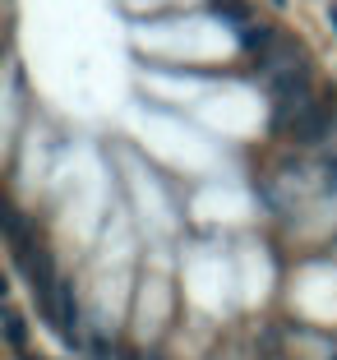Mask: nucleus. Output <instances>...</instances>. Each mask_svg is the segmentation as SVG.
Here are the masks:
<instances>
[{"mask_svg": "<svg viewBox=\"0 0 337 360\" xmlns=\"http://www.w3.org/2000/svg\"><path fill=\"white\" fill-rule=\"evenodd\" d=\"M333 134V106H319V102H300L291 111V139L300 143H319V139Z\"/></svg>", "mask_w": 337, "mask_h": 360, "instance_id": "nucleus-1", "label": "nucleus"}, {"mask_svg": "<svg viewBox=\"0 0 337 360\" xmlns=\"http://www.w3.org/2000/svg\"><path fill=\"white\" fill-rule=\"evenodd\" d=\"M23 338H28V328H23V314H5V342H10L14 351H23Z\"/></svg>", "mask_w": 337, "mask_h": 360, "instance_id": "nucleus-2", "label": "nucleus"}, {"mask_svg": "<svg viewBox=\"0 0 337 360\" xmlns=\"http://www.w3.org/2000/svg\"><path fill=\"white\" fill-rule=\"evenodd\" d=\"M273 37H268V28H245V46H268Z\"/></svg>", "mask_w": 337, "mask_h": 360, "instance_id": "nucleus-3", "label": "nucleus"}, {"mask_svg": "<svg viewBox=\"0 0 337 360\" xmlns=\"http://www.w3.org/2000/svg\"><path fill=\"white\" fill-rule=\"evenodd\" d=\"M333 23H337V10H333Z\"/></svg>", "mask_w": 337, "mask_h": 360, "instance_id": "nucleus-4", "label": "nucleus"}, {"mask_svg": "<svg viewBox=\"0 0 337 360\" xmlns=\"http://www.w3.org/2000/svg\"><path fill=\"white\" fill-rule=\"evenodd\" d=\"M23 360H32V356H23Z\"/></svg>", "mask_w": 337, "mask_h": 360, "instance_id": "nucleus-5", "label": "nucleus"}]
</instances>
